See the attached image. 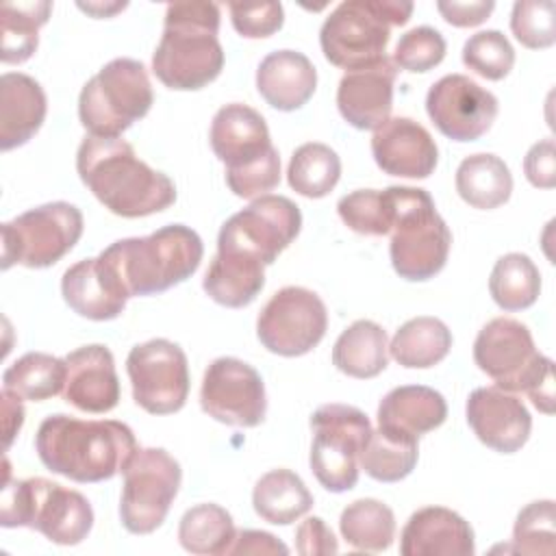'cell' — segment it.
I'll use <instances>...</instances> for the list:
<instances>
[{
  "label": "cell",
  "instance_id": "36",
  "mask_svg": "<svg viewBox=\"0 0 556 556\" xmlns=\"http://www.w3.org/2000/svg\"><path fill=\"white\" fill-rule=\"evenodd\" d=\"M489 293L504 311H523L532 306L541 293V274L528 254L510 252L495 261Z\"/></svg>",
  "mask_w": 556,
  "mask_h": 556
},
{
  "label": "cell",
  "instance_id": "34",
  "mask_svg": "<svg viewBox=\"0 0 556 556\" xmlns=\"http://www.w3.org/2000/svg\"><path fill=\"white\" fill-rule=\"evenodd\" d=\"M52 2H4L0 9V59L2 63H24L39 46V28L48 22Z\"/></svg>",
  "mask_w": 556,
  "mask_h": 556
},
{
  "label": "cell",
  "instance_id": "46",
  "mask_svg": "<svg viewBox=\"0 0 556 556\" xmlns=\"http://www.w3.org/2000/svg\"><path fill=\"white\" fill-rule=\"evenodd\" d=\"M295 549L302 556H326L337 554L339 543L321 517H308L295 530Z\"/></svg>",
  "mask_w": 556,
  "mask_h": 556
},
{
  "label": "cell",
  "instance_id": "35",
  "mask_svg": "<svg viewBox=\"0 0 556 556\" xmlns=\"http://www.w3.org/2000/svg\"><path fill=\"white\" fill-rule=\"evenodd\" d=\"M65 358L43 352H28L2 374V387L22 400L43 402L65 389Z\"/></svg>",
  "mask_w": 556,
  "mask_h": 556
},
{
  "label": "cell",
  "instance_id": "3",
  "mask_svg": "<svg viewBox=\"0 0 556 556\" xmlns=\"http://www.w3.org/2000/svg\"><path fill=\"white\" fill-rule=\"evenodd\" d=\"M217 30L219 7L215 2L167 4L163 35L152 54L154 76L176 91H195L213 83L224 67Z\"/></svg>",
  "mask_w": 556,
  "mask_h": 556
},
{
  "label": "cell",
  "instance_id": "17",
  "mask_svg": "<svg viewBox=\"0 0 556 556\" xmlns=\"http://www.w3.org/2000/svg\"><path fill=\"white\" fill-rule=\"evenodd\" d=\"M200 406L219 424L254 428L267 413L263 378L252 365L235 356H219L204 371Z\"/></svg>",
  "mask_w": 556,
  "mask_h": 556
},
{
  "label": "cell",
  "instance_id": "8",
  "mask_svg": "<svg viewBox=\"0 0 556 556\" xmlns=\"http://www.w3.org/2000/svg\"><path fill=\"white\" fill-rule=\"evenodd\" d=\"M393 200L391 265L404 280L434 278L447 263L452 232L426 189L389 187Z\"/></svg>",
  "mask_w": 556,
  "mask_h": 556
},
{
  "label": "cell",
  "instance_id": "41",
  "mask_svg": "<svg viewBox=\"0 0 556 556\" xmlns=\"http://www.w3.org/2000/svg\"><path fill=\"white\" fill-rule=\"evenodd\" d=\"M463 63L486 80H502L515 65V50L504 33L480 30L465 41Z\"/></svg>",
  "mask_w": 556,
  "mask_h": 556
},
{
  "label": "cell",
  "instance_id": "7",
  "mask_svg": "<svg viewBox=\"0 0 556 556\" xmlns=\"http://www.w3.org/2000/svg\"><path fill=\"white\" fill-rule=\"evenodd\" d=\"M4 528H33L56 545H78L93 526L89 500L46 478L4 480L0 502Z\"/></svg>",
  "mask_w": 556,
  "mask_h": 556
},
{
  "label": "cell",
  "instance_id": "29",
  "mask_svg": "<svg viewBox=\"0 0 556 556\" xmlns=\"http://www.w3.org/2000/svg\"><path fill=\"white\" fill-rule=\"evenodd\" d=\"M387 350V332L382 326L371 319H358L334 341L332 365L350 378H376L389 363Z\"/></svg>",
  "mask_w": 556,
  "mask_h": 556
},
{
  "label": "cell",
  "instance_id": "15",
  "mask_svg": "<svg viewBox=\"0 0 556 556\" xmlns=\"http://www.w3.org/2000/svg\"><path fill=\"white\" fill-rule=\"evenodd\" d=\"M302 213L285 195H261L228 217L217 237V250H235L271 265L300 235Z\"/></svg>",
  "mask_w": 556,
  "mask_h": 556
},
{
  "label": "cell",
  "instance_id": "47",
  "mask_svg": "<svg viewBox=\"0 0 556 556\" xmlns=\"http://www.w3.org/2000/svg\"><path fill=\"white\" fill-rule=\"evenodd\" d=\"M523 172L530 185L539 189H552L556 185V148L554 139H543L534 143L526 159H523Z\"/></svg>",
  "mask_w": 556,
  "mask_h": 556
},
{
  "label": "cell",
  "instance_id": "50",
  "mask_svg": "<svg viewBox=\"0 0 556 556\" xmlns=\"http://www.w3.org/2000/svg\"><path fill=\"white\" fill-rule=\"evenodd\" d=\"M2 410H4V447L11 445L13 437L20 432L22 424H24V408H22V397H17L15 393L2 389Z\"/></svg>",
  "mask_w": 556,
  "mask_h": 556
},
{
  "label": "cell",
  "instance_id": "14",
  "mask_svg": "<svg viewBox=\"0 0 556 556\" xmlns=\"http://www.w3.org/2000/svg\"><path fill=\"white\" fill-rule=\"evenodd\" d=\"M328 311L321 298L304 287H282L263 306L256 319V337L265 350L278 356L308 354L324 339Z\"/></svg>",
  "mask_w": 556,
  "mask_h": 556
},
{
  "label": "cell",
  "instance_id": "30",
  "mask_svg": "<svg viewBox=\"0 0 556 556\" xmlns=\"http://www.w3.org/2000/svg\"><path fill=\"white\" fill-rule=\"evenodd\" d=\"M456 191L469 206L491 211L508 202L513 176L500 156L489 152L469 154L456 169Z\"/></svg>",
  "mask_w": 556,
  "mask_h": 556
},
{
  "label": "cell",
  "instance_id": "24",
  "mask_svg": "<svg viewBox=\"0 0 556 556\" xmlns=\"http://www.w3.org/2000/svg\"><path fill=\"white\" fill-rule=\"evenodd\" d=\"M61 293L74 313L93 321L119 317L128 302L126 291L100 256L83 258L67 267L61 278Z\"/></svg>",
  "mask_w": 556,
  "mask_h": 556
},
{
  "label": "cell",
  "instance_id": "18",
  "mask_svg": "<svg viewBox=\"0 0 556 556\" xmlns=\"http://www.w3.org/2000/svg\"><path fill=\"white\" fill-rule=\"evenodd\" d=\"M497 98L465 74L439 78L426 96L432 124L452 141L480 139L497 117Z\"/></svg>",
  "mask_w": 556,
  "mask_h": 556
},
{
  "label": "cell",
  "instance_id": "42",
  "mask_svg": "<svg viewBox=\"0 0 556 556\" xmlns=\"http://www.w3.org/2000/svg\"><path fill=\"white\" fill-rule=\"evenodd\" d=\"M554 502L536 500L523 506L513 528V552L519 554H554Z\"/></svg>",
  "mask_w": 556,
  "mask_h": 556
},
{
  "label": "cell",
  "instance_id": "21",
  "mask_svg": "<svg viewBox=\"0 0 556 556\" xmlns=\"http://www.w3.org/2000/svg\"><path fill=\"white\" fill-rule=\"evenodd\" d=\"M395 74L397 67L389 56L348 72L337 87L341 117L358 130H376L382 126L391 115Z\"/></svg>",
  "mask_w": 556,
  "mask_h": 556
},
{
  "label": "cell",
  "instance_id": "22",
  "mask_svg": "<svg viewBox=\"0 0 556 556\" xmlns=\"http://www.w3.org/2000/svg\"><path fill=\"white\" fill-rule=\"evenodd\" d=\"M67 378L63 397L83 413H109L119 402V378L106 345H83L65 356Z\"/></svg>",
  "mask_w": 556,
  "mask_h": 556
},
{
  "label": "cell",
  "instance_id": "32",
  "mask_svg": "<svg viewBox=\"0 0 556 556\" xmlns=\"http://www.w3.org/2000/svg\"><path fill=\"white\" fill-rule=\"evenodd\" d=\"M452 348L450 328L437 317H413L397 328L389 352L395 363L408 369H426L441 363Z\"/></svg>",
  "mask_w": 556,
  "mask_h": 556
},
{
  "label": "cell",
  "instance_id": "10",
  "mask_svg": "<svg viewBox=\"0 0 556 556\" xmlns=\"http://www.w3.org/2000/svg\"><path fill=\"white\" fill-rule=\"evenodd\" d=\"M152 102L146 65L119 56L85 83L78 96V117L93 137H119L148 115Z\"/></svg>",
  "mask_w": 556,
  "mask_h": 556
},
{
  "label": "cell",
  "instance_id": "26",
  "mask_svg": "<svg viewBox=\"0 0 556 556\" xmlns=\"http://www.w3.org/2000/svg\"><path fill=\"white\" fill-rule=\"evenodd\" d=\"M317 87V72L311 59L295 50L269 52L256 70V89L278 111L304 106Z\"/></svg>",
  "mask_w": 556,
  "mask_h": 556
},
{
  "label": "cell",
  "instance_id": "13",
  "mask_svg": "<svg viewBox=\"0 0 556 556\" xmlns=\"http://www.w3.org/2000/svg\"><path fill=\"white\" fill-rule=\"evenodd\" d=\"M122 473V526L132 534L154 532L178 495L182 480L178 460L163 447H139Z\"/></svg>",
  "mask_w": 556,
  "mask_h": 556
},
{
  "label": "cell",
  "instance_id": "44",
  "mask_svg": "<svg viewBox=\"0 0 556 556\" xmlns=\"http://www.w3.org/2000/svg\"><path fill=\"white\" fill-rule=\"evenodd\" d=\"M445 39L437 28L417 26L400 37L391 61L406 72H430L445 59Z\"/></svg>",
  "mask_w": 556,
  "mask_h": 556
},
{
  "label": "cell",
  "instance_id": "48",
  "mask_svg": "<svg viewBox=\"0 0 556 556\" xmlns=\"http://www.w3.org/2000/svg\"><path fill=\"white\" fill-rule=\"evenodd\" d=\"M437 9L447 24L458 26V28H469V26H478L484 20H489L491 11L495 9V2H491V0H476V2L450 0V2H437Z\"/></svg>",
  "mask_w": 556,
  "mask_h": 556
},
{
  "label": "cell",
  "instance_id": "5",
  "mask_svg": "<svg viewBox=\"0 0 556 556\" xmlns=\"http://www.w3.org/2000/svg\"><path fill=\"white\" fill-rule=\"evenodd\" d=\"M208 139L226 165V185L237 198H261L278 187L280 156L258 111L241 102L222 106L211 122Z\"/></svg>",
  "mask_w": 556,
  "mask_h": 556
},
{
  "label": "cell",
  "instance_id": "37",
  "mask_svg": "<svg viewBox=\"0 0 556 556\" xmlns=\"http://www.w3.org/2000/svg\"><path fill=\"white\" fill-rule=\"evenodd\" d=\"M339 528L345 543L363 552H384L395 539L393 510L371 497L348 504L341 513Z\"/></svg>",
  "mask_w": 556,
  "mask_h": 556
},
{
  "label": "cell",
  "instance_id": "23",
  "mask_svg": "<svg viewBox=\"0 0 556 556\" xmlns=\"http://www.w3.org/2000/svg\"><path fill=\"white\" fill-rule=\"evenodd\" d=\"M404 556H473V530L458 513L445 506L415 510L400 534Z\"/></svg>",
  "mask_w": 556,
  "mask_h": 556
},
{
  "label": "cell",
  "instance_id": "20",
  "mask_svg": "<svg viewBox=\"0 0 556 556\" xmlns=\"http://www.w3.org/2000/svg\"><path fill=\"white\" fill-rule=\"evenodd\" d=\"M371 154L376 165L400 178H428L439 163L432 135L410 117H389L374 130Z\"/></svg>",
  "mask_w": 556,
  "mask_h": 556
},
{
  "label": "cell",
  "instance_id": "38",
  "mask_svg": "<svg viewBox=\"0 0 556 556\" xmlns=\"http://www.w3.org/2000/svg\"><path fill=\"white\" fill-rule=\"evenodd\" d=\"M235 534L230 513L217 504H198L189 508L178 523L180 545L198 556L228 554Z\"/></svg>",
  "mask_w": 556,
  "mask_h": 556
},
{
  "label": "cell",
  "instance_id": "11",
  "mask_svg": "<svg viewBox=\"0 0 556 556\" xmlns=\"http://www.w3.org/2000/svg\"><path fill=\"white\" fill-rule=\"evenodd\" d=\"M311 469L332 493L350 491L358 482V456L369 441L371 424L350 404H324L311 417Z\"/></svg>",
  "mask_w": 556,
  "mask_h": 556
},
{
  "label": "cell",
  "instance_id": "43",
  "mask_svg": "<svg viewBox=\"0 0 556 556\" xmlns=\"http://www.w3.org/2000/svg\"><path fill=\"white\" fill-rule=\"evenodd\" d=\"M510 30L515 39L530 48H549L556 41V4L552 0H521L513 4Z\"/></svg>",
  "mask_w": 556,
  "mask_h": 556
},
{
  "label": "cell",
  "instance_id": "27",
  "mask_svg": "<svg viewBox=\"0 0 556 556\" xmlns=\"http://www.w3.org/2000/svg\"><path fill=\"white\" fill-rule=\"evenodd\" d=\"M263 287L265 265L258 258L235 250H217L202 280L206 295L228 308L252 304Z\"/></svg>",
  "mask_w": 556,
  "mask_h": 556
},
{
  "label": "cell",
  "instance_id": "16",
  "mask_svg": "<svg viewBox=\"0 0 556 556\" xmlns=\"http://www.w3.org/2000/svg\"><path fill=\"white\" fill-rule=\"evenodd\" d=\"M132 400L150 415L178 413L189 397V365L182 348L167 339L135 345L126 358Z\"/></svg>",
  "mask_w": 556,
  "mask_h": 556
},
{
  "label": "cell",
  "instance_id": "51",
  "mask_svg": "<svg viewBox=\"0 0 556 556\" xmlns=\"http://www.w3.org/2000/svg\"><path fill=\"white\" fill-rule=\"evenodd\" d=\"M124 7H126V2H122V4H113L111 9H106V7H102V4H83V2H78V9H83V11H87V13L96 15V17H104V15H111V13H115V11L124 9Z\"/></svg>",
  "mask_w": 556,
  "mask_h": 556
},
{
  "label": "cell",
  "instance_id": "28",
  "mask_svg": "<svg viewBox=\"0 0 556 556\" xmlns=\"http://www.w3.org/2000/svg\"><path fill=\"white\" fill-rule=\"evenodd\" d=\"M447 417L445 397L424 384H404L391 389L378 406V424L421 437L439 428Z\"/></svg>",
  "mask_w": 556,
  "mask_h": 556
},
{
  "label": "cell",
  "instance_id": "45",
  "mask_svg": "<svg viewBox=\"0 0 556 556\" xmlns=\"http://www.w3.org/2000/svg\"><path fill=\"white\" fill-rule=\"evenodd\" d=\"M230 22L241 37L248 39H263L282 28L285 11L280 2H258V4H243L230 2Z\"/></svg>",
  "mask_w": 556,
  "mask_h": 556
},
{
  "label": "cell",
  "instance_id": "19",
  "mask_svg": "<svg viewBox=\"0 0 556 556\" xmlns=\"http://www.w3.org/2000/svg\"><path fill=\"white\" fill-rule=\"evenodd\" d=\"M465 415L473 434L500 454L521 450L532 430V417L526 404L500 387L473 389L467 397Z\"/></svg>",
  "mask_w": 556,
  "mask_h": 556
},
{
  "label": "cell",
  "instance_id": "2",
  "mask_svg": "<svg viewBox=\"0 0 556 556\" xmlns=\"http://www.w3.org/2000/svg\"><path fill=\"white\" fill-rule=\"evenodd\" d=\"M35 450L52 473L74 482H102L124 471L139 447L132 430L122 421L56 413L41 421Z\"/></svg>",
  "mask_w": 556,
  "mask_h": 556
},
{
  "label": "cell",
  "instance_id": "9",
  "mask_svg": "<svg viewBox=\"0 0 556 556\" xmlns=\"http://www.w3.org/2000/svg\"><path fill=\"white\" fill-rule=\"evenodd\" d=\"M413 2L348 0L321 24L319 46L324 56L348 72L382 61L393 26L410 20Z\"/></svg>",
  "mask_w": 556,
  "mask_h": 556
},
{
  "label": "cell",
  "instance_id": "6",
  "mask_svg": "<svg viewBox=\"0 0 556 556\" xmlns=\"http://www.w3.org/2000/svg\"><path fill=\"white\" fill-rule=\"evenodd\" d=\"M473 361L500 389L523 391L541 413H554V363L519 319H491L473 341Z\"/></svg>",
  "mask_w": 556,
  "mask_h": 556
},
{
  "label": "cell",
  "instance_id": "40",
  "mask_svg": "<svg viewBox=\"0 0 556 556\" xmlns=\"http://www.w3.org/2000/svg\"><path fill=\"white\" fill-rule=\"evenodd\" d=\"M341 222L367 237H382L389 235L393 222V200L389 187L378 189H358L343 195L337 204Z\"/></svg>",
  "mask_w": 556,
  "mask_h": 556
},
{
  "label": "cell",
  "instance_id": "1",
  "mask_svg": "<svg viewBox=\"0 0 556 556\" xmlns=\"http://www.w3.org/2000/svg\"><path fill=\"white\" fill-rule=\"evenodd\" d=\"M83 185L119 217H146L176 202V187L163 172L143 163L119 137L87 135L76 152Z\"/></svg>",
  "mask_w": 556,
  "mask_h": 556
},
{
  "label": "cell",
  "instance_id": "39",
  "mask_svg": "<svg viewBox=\"0 0 556 556\" xmlns=\"http://www.w3.org/2000/svg\"><path fill=\"white\" fill-rule=\"evenodd\" d=\"M339 178L341 159L330 146L308 141L291 154L287 180L295 193L304 198H324L337 187Z\"/></svg>",
  "mask_w": 556,
  "mask_h": 556
},
{
  "label": "cell",
  "instance_id": "4",
  "mask_svg": "<svg viewBox=\"0 0 556 556\" xmlns=\"http://www.w3.org/2000/svg\"><path fill=\"white\" fill-rule=\"evenodd\" d=\"M202 239L185 224H169L148 237L119 239L98 256L128 298L154 295L185 282L200 267Z\"/></svg>",
  "mask_w": 556,
  "mask_h": 556
},
{
  "label": "cell",
  "instance_id": "31",
  "mask_svg": "<svg viewBox=\"0 0 556 556\" xmlns=\"http://www.w3.org/2000/svg\"><path fill=\"white\" fill-rule=\"evenodd\" d=\"M252 506L274 526H289L313 508V495L291 469H271L254 484Z\"/></svg>",
  "mask_w": 556,
  "mask_h": 556
},
{
  "label": "cell",
  "instance_id": "25",
  "mask_svg": "<svg viewBox=\"0 0 556 556\" xmlns=\"http://www.w3.org/2000/svg\"><path fill=\"white\" fill-rule=\"evenodd\" d=\"M48 100L41 85L22 72H7L0 78V150L24 146L41 128Z\"/></svg>",
  "mask_w": 556,
  "mask_h": 556
},
{
  "label": "cell",
  "instance_id": "33",
  "mask_svg": "<svg viewBox=\"0 0 556 556\" xmlns=\"http://www.w3.org/2000/svg\"><path fill=\"white\" fill-rule=\"evenodd\" d=\"M417 458V437L380 426L378 430H371L369 441L358 456V465L378 482H400L415 469Z\"/></svg>",
  "mask_w": 556,
  "mask_h": 556
},
{
  "label": "cell",
  "instance_id": "49",
  "mask_svg": "<svg viewBox=\"0 0 556 556\" xmlns=\"http://www.w3.org/2000/svg\"><path fill=\"white\" fill-rule=\"evenodd\" d=\"M228 554H289V547L263 530H239Z\"/></svg>",
  "mask_w": 556,
  "mask_h": 556
},
{
  "label": "cell",
  "instance_id": "12",
  "mask_svg": "<svg viewBox=\"0 0 556 556\" xmlns=\"http://www.w3.org/2000/svg\"><path fill=\"white\" fill-rule=\"evenodd\" d=\"M83 213L70 202H48L2 224V269L20 263L43 269L59 263L83 237Z\"/></svg>",
  "mask_w": 556,
  "mask_h": 556
}]
</instances>
